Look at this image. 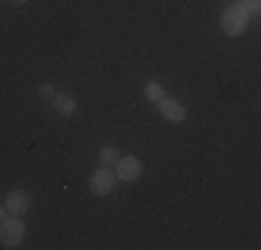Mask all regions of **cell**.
<instances>
[{
  "mask_svg": "<svg viewBox=\"0 0 261 250\" xmlns=\"http://www.w3.org/2000/svg\"><path fill=\"white\" fill-rule=\"evenodd\" d=\"M145 95H147V100H153V103H159V100L164 97V86H161L159 81H150V84L145 86Z\"/></svg>",
  "mask_w": 261,
  "mask_h": 250,
  "instance_id": "9",
  "label": "cell"
},
{
  "mask_svg": "<svg viewBox=\"0 0 261 250\" xmlns=\"http://www.w3.org/2000/svg\"><path fill=\"white\" fill-rule=\"evenodd\" d=\"M89 186H92V195L106 197V195H111V192H114V186H117V175H111L109 167H100V170H97V172L89 178Z\"/></svg>",
  "mask_w": 261,
  "mask_h": 250,
  "instance_id": "3",
  "label": "cell"
},
{
  "mask_svg": "<svg viewBox=\"0 0 261 250\" xmlns=\"http://www.w3.org/2000/svg\"><path fill=\"white\" fill-rule=\"evenodd\" d=\"M159 111H161V117L170 120V122H184L186 120L184 103H178V100H172V97H161L159 100Z\"/></svg>",
  "mask_w": 261,
  "mask_h": 250,
  "instance_id": "6",
  "label": "cell"
},
{
  "mask_svg": "<svg viewBox=\"0 0 261 250\" xmlns=\"http://www.w3.org/2000/svg\"><path fill=\"white\" fill-rule=\"evenodd\" d=\"M11 3H14V6H22V3H28V0H11Z\"/></svg>",
  "mask_w": 261,
  "mask_h": 250,
  "instance_id": "13",
  "label": "cell"
},
{
  "mask_svg": "<svg viewBox=\"0 0 261 250\" xmlns=\"http://www.w3.org/2000/svg\"><path fill=\"white\" fill-rule=\"evenodd\" d=\"M97 159H100L103 167H111V164H117V161H120V150H117L114 145H106V147L100 150V156H97Z\"/></svg>",
  "mask_w": 261,
  "mask_h": 250,
  "instance_id": "8",
  "label": "cell"
},
{
  "mask_svg": "<svg viewBox=\"0 0 261 250\" xmlns=\"http://www.w3.org/2000/svg\"><path fill=\"white\" fill-rule=\"evenodd\" d=\"M22 239H25V225H22L20 217L0 222V245H3V247L11 250L17 245H22Z\"/></svg>",
  "mask_w": 261,
  "mask_h": 250,
  "instance_id": "1",
  "label": "cell"
},
{
  "mask_svg": "<svg viewBox=\"0 0 261 250\" xmlns=\"http://www.w3.org/2000/svg\"><path fill=\"white\" fill-rule=\"evenodd\" d=\"M39 95H42V97H53L56 92H53V86H50V84H42V86H39Z\"/></svg>",
  "mask_w": 261,
  "mask_h": 250,
  "instance_id": "11",
  "label": "cell"
},
{
  "mask_svg": "<svg viewBox=\"0 0 261 250\" xmlns=\"http://www.w3.org/2000/svg\"><path fill=\"white\" fill-rule=\"evenodd\" d=\"M247 20H250V14L242 9V3H236L222 14V31H225L228 36H239L242 31L247 28Z\"/></svg>",
  "mask_w": 261,
  "mask_h": 250,
  "instance_id": "2",
  "label": "cell"
},
{
  "mask_svg": "<svg viewBox=\"0 0 261 250\" xmlns=\"http://www.w3.org/2000/svg\"><path fill=\"white\" fill-rule=\"evenodd\" d=\"M258 0H242V9L247 11V14H258Z\"/></svg>",
  "mask_w": 261,
  "mask_h": 250,
  "instance_id": "10",
  "label": "cell"
},
{
  "mask_svg": "<svg viewBox=\"0 0 261 250\" xmlns=\"http://www.w3.org/2000/svg\"><path fill=\"white\" fill-rule=\"evenodd\" d=\"M28 209H31V192H25V189L9 192V197H6V211H9L11 217H22Z\"/></svg>",
  "mask_w": 261,
  "mask_h": 250,
  "instance_id": "4",
  "label": "cell"
},
{
  "mask_svg": "<svg viewBox=\"0 0 261 250\" xmlns=\"http://www.w3.org/2000/svg\"><path fill=\"white\" fill-rule=\"evenodd\" d=\"M6 214H9V211H6V206H0V222L6 220Z\"/></svg>",
  "mask_w": 261,
  "mask_h": 250,
  "instance_id": "12",
  "label": "cell"
},
{
  "mask_svg": "<svg viewBox=\"0 0 261 250\" xmlns=\"http://www.w3.org/2000/svg\"><path fill=\"white\" fill-rule=\"evenodd\" d=\"M53 111L59 117H72L78 111V100L72 95H53Z\"/></svg>",
  "mask_w": 261,
  "mask_h": 250,
  "instance_id": "7",
  "label": "cell"
},
{
  "mask_svg": "<svg viewBox=\"0 0 261 250\" xmlns=\"http://www.w3.org/2000/svg\"><path fill=\"white\" fill-rule=\"evenodd\" d=\"M142 175V161L134 159V156H125V159L117 161V181H139Z\"/></svg>",
  "mask_w": 261,
  "mask_h": 250,
  "instance_id": "5",
  "label": "cell"
}]
</instances>
